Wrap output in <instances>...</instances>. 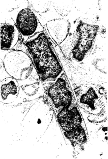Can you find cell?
<instances>
[{
    "label": "cell",
    "mask_w": 108,
    "mask_h": 159,
    "mask_svg": "<svg viewBox=\"0 0 108 159\" xmlns=\"http://www.w3.org/2000/svg\"><path fill=\"white\" fill-rule=\"evenodd\" d=\"M25 45L42 83L55 80L64 71L44 31L32 37Z\"/></svg>",
    "instance_id": "6da1fadb"
},
{
    "label": "cell",
    "mask_w": 108,
    "mask_h": 159,
    "mask_svg": "<svg viewBox=\"0 0 108 159\" xmlns=\"http://www.w3.org/2000/svg\"><path fill=\"white\" fill-rule=\"evenodd\" d=\"M50 85L44 86L48 101L55 116L65 108L77 105L73 91L65 71Z\"/></svg>",
    "instance_id": "7a4b0ae2"
},
{
    "label": "cell",
    "mask_w": 108,
    "mask_h": 159,
    "mask_svg": "<svg viewBox=\"0 0 108 159\" xmlns=\"http://www.w3.org/2000/svg\"><path fill=\"white\" fill-rule=\"evenodd\" d=\"M9 14L20 31L24 44L37 34L44 31L34 11L25 4L9 11Z\"/></svg>",
    "instance_id": "3957f363"
},
{
    "label": "cell",
    "mask_w": 108,
    "mask_h": 159,
    "mask_svg": "<svg viewBox=\"0 0 108 159\" xmlns=\"http://www.w3.org/2000/svg\"><path fill=\"white\" fill-rule=\"evenodd\" d=\"M55 116L63 132L86 127L85 121L77 104L63 109Z\"/></svg>",
    "instance_id": "277c9868"
},
{
    "label": "cell",
    "mask_w": 108,
    "mask_h": 159,
    "mask_svg": "<svg viewBox=\"0 0 108 159\" xmlns=\"http://www.w3.org/2000/svg\"><path fill=\"white\" fill-rule=\"evenodd\" d=\"M21 34L10 15L1 20V49L11 50L17 44Z\"/></svg>",
    "instance_id": "5b68a950"
},
{
    "label": "cell",
    "mask_w": 108,
    "mask_h": 159,
    "mask_svg": "<svg viewBox=\"0 0 108 159\" xmlns=\"http://www.w3.org/2000/svg\"><path fill=\"white\" fill-rule=\"evenodd\" d=\"M19 93V85L16 80L9 77L1 81V101L6 104L14 102Z\"/></svg>",
    "instance_id": "8992f818"
},
{
    "label": "cell",
    "mask_w": 108,
    "mask_h": 159,
    "mask_svg": "<svg viewBox=\"0 0 108 159\" xmlns=\"http://www.w3.org/2000/svg\"><path fill=\"white\" fill-rule=\"evenodd\" d=\"M73 143L78 145H83L88 141V134L86 127H81L70 132H63Z\"/></svg>",
    "instance_id": "52a82bcc"
}]
</instances>
